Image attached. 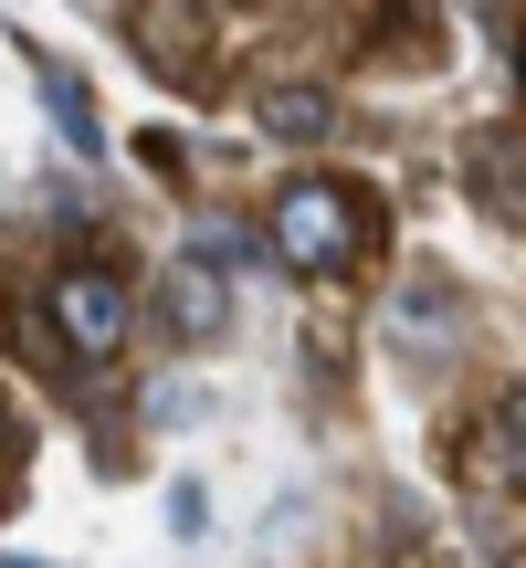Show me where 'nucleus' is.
<instances>
[{
	"label": "nucleus",
	"instance_id": "f257e3e1",
	"mask_svg": "<svg viewBox=\"0 0 526 568\" xmlns=\"http://www.w3.org/2000/svg\"><path fill=\"white\" fill-rule=\"evenodd\" d=\"M42 326H53V347H74L84 368H105L127 337H138V284L105 274V264H63L42 284Z\"/></svg>",
	"mask_w": 526,
	"mask_h": 568
},
{
	"label": "nucleus",
	"instance_id": "f03ea898",
	"mask_svg": "<svg viewBox=\"0 0 526 568\" xmlns=\"http://www.w3.org/2000/svg\"><path fill=\"white\" fill-rule=\"evenodd\" d=\"M358 253H368V211L347 201L337 180H284L274 190V264L337 274V264H358Z\"/></svg>",
	"mask_w": 526,
	"mask_h": 568
},
{
	"label": "nucleus",
	"instance_id": "7ed1b4c3",
	"mask_svg": "<svg viewBox=\"0 0 526 568\" xmlns=\"http://www.w3.org/2000/svg\"><path fill=\"white\" fill-rule=\"evenodd\" d=\"M159 326L180 347H211L232 326V284H222L211 253H169V264H159Z\"/></svg>",
	"mask_w": 526,
	"mask_h": 568
},
{
	"label": "nucleus",
	"instance_id": "20e7f679",
	"mask_svg": "<svg viewBox=\"0 0 526 568\" xmlns=\"http://www.w3.org/2000/svg\"><path fill=\"white\" fill-rule=\"evenodd\" d=\"M474 474L506 485V495H526V389H506V400L485 410V432H474Z\"/></svg>",
	"mask_w": 526,
	"mask_h": 568
},
{
	"label": "nucleus",
	"instance_id": "39448f33",
	"mask_svg": "<svg viewBox=\"0 0 526 568\" xmlns=\"http://www.w3.org/2000/svg\"><path fill=\"white\" fill-rule=\"evenodd\" d=\"M263 126L274 138H326V95L316 84H263Z\"/></svg>",
	"mask_w": 526,
	"mask_h": 568
},
{
	"label": "nucleus",
	"instance_id": "423d86ee",
	"mask_svg": "<svg viewBox=\"0 0 526 568\" xmlns=\"http://www.w3.org/2000/svg\"><path fill=\"white\" fill-rule=\"evenodd\" d=\"M42 105H53V126H63V138H74V148H95V105H84V84H42Z\"/></svg>",
	"mask_w": 526,
	"mask_h": 568
},
{
	"label": "nucleus",
	"instance_id": "0eeeda50",
	"mask_svg": "<svg viewBox=\"0 0 526 568\" xmlns=\"http://www.w3.org/2000/svg\"><path fill=\"white\" fill-rule=\"evenodd\" d=\"M516 84H526V32H516Z\"/></svg>",
	"mask_w": 526,
	"mask_h": 568
}]
</instances>
